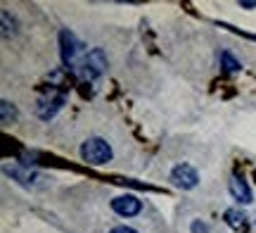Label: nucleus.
I'll list each match as a JSON object with an SVG mask.
<instances>
[{
	"instance_id": "3",
	"label": "nucleus",
	"mask_w": 256,
	"mask_h": 233,
	"mask_svg": "<svg viewBox=\"0 0 256 233\" xmlns=\"http://www.w3.org/2000/svg\"><path fill=\"white\" fill-rule=\"evenodd\" d=\"M81 50H83L81 41L74 36L69 29H62V31H60V55H62L64 65L66 67L76 65V60H78V55H81Z\"/></svg>"
},
{
	"instance_id": "11",
	"label": "nucleus",
	"mask_w": 256,
	"mask_h": 233,
	"mask_svg": "<svg viewBox=\"0 0 256 233\" xmlns=\"http://www.w3.org/2000/svg\"><path fill=\"white\" fill-rule=\"evenodd\" d=\"M0 121H2V126H10L12 121H17V117H19V112H17V107L10 103V100H2L0 103Z\"/></svg>"
},
{
	"instance_id": "4",
	"label": "nucleus",
	"mask_w": 256,
	"mask_h": 233,
	"mask_svg": "<svg viewBox=\"0 0 256 233\" xmlns=\"http://www.w3.org/2000/svg\"><path fill=\"white\" fill-rule=\"evenodd\" d=\"M168 181L176 188H180V190H192V188H197V183H200V174H197V169L192 167V164H185L183 162V164H176L171 169Z\"/></svg>"
},
{
	"instance_id": "7",
	"label": "nucleus",
	"mask_w": 256,
	"mask_h": 233,
	"mask_svg": "<svg viewBox=\"0 0 256 233\" xmlns=\"http://www.w3.org/2000/svg\"><path fill=\"white\" fill-rule=\"evenodd\" d=\"M62 105H64V95H55V98H46V100H40V103H38L36 114H38V117H40L43 121H50L57 112H60V110H62Z\"/></svg>"
},
{
	"instance_id": "2",
	"label": "nucleus",
	"mask_w": 256,
	"mask_h": 233,
	"mask_svg": "<svg viewBox=\"0 0 256 233\" xmlns=\"http://www.w3.org/2000/svg\"><path fill=\"white\" fill-rule=\"evenodd\" d=\"M104 72H107V55L102 53L100 48H92L90 53H86V57L78 62V74L83 79H88V81L100 79Z\"/></svg>"
},
{
	"instance_id": "1",
	"label": "nucleus",
	"mask_w": 256,
	"mask_h": 233,
	"mask_svg": "<svg viewBox=\"0 0 256 233\" xmlns=\"http://www.w3.org/2000/svg\"><path fill=\"white\" fill-rule=\"evenodd\" d=\"M78 155H81L83 162H88V164H92V167H102V164H107V162H110L114 152H112V145L104 138L92 136V138H86L81 143Z\"/></svg>"
},
{
	"instance_id": "5",
	"label": "nucleus",
	"mask_w": 256,
	"mask_h": 233,
	"mask_svg": "<svg viewBox=\"0 0 256 233\" xmlns=\"http://www.w3.org/2000/svg\"><path fill=\"white\" fill-rule=\"evenodd\" d=\"M112 209L116 212L119 216H136V214H140L142 212V202L138 200L136 195H119V197H114L112 200Z\"/></svg>"
},
{
	"instance_id": "6",
	"label": "nucleus",
	"mask_w": 256,
	"mask_h": 233,
	"mask_svg": "<svg viewBox=\"0 0 256 233\" xmlns=\"http://www.w3.org/2000/svg\"><path fill=\"white\" fill-rule=\"evenodd\" d=\"M228 190H230V195L235 197L240 205H252V202H254V193H252V188H249L247 181H244L242 176H238V174L230 178Z\"/></svg>"
},
{
	"instance_id": "8",
	"label": "nucleus",
	"mask_w": 256,
	"mask_h": 233,
	"mask_svg": "<svg viewBox=\"0 0 256 233\" xmlns=\"http://www.w3.org/2000/svg\"><path fill=\"white\" fill-rule=\"evenodd\" d=\"M226 224L232 228V231H247V214L244 212H240L238 207H232V209H226Z\"/></svg>"
},
{
	"instance_id": "15",
	"label": "nucleus",
	"mask_w": 256,
	"mask_h": 233,
	"mask_svg": "<svg viewBox=\"0 0 256 233\" xmlns=\"http://www.w3.org/2000/svg\"><path fill=\"white\" fill-rule=\"evenodd\" d=\"M240 8H244V10H254V8H256V0H240Z\"/></svg>"
},
{
	"instance_id": "10",
	"label": "nucleus",
	"mask_w": 256,
	"mask_h": 233,
	"mask_svg": "<svg viewBox=\"0 0 256 233\" xmlns=\"http://www.w3.org/2000/svg\"><path fill=\"white\" fill-rule=\"evenodd\" d=\"M218 60H220L223 72H228V74H238L240 69H242V62H240V60H235V57H232V53H228V50H223Z\"/></svg>"
},
{
	"instance_id": "14",
	"label": "nucleus",
	"mask_w": 256,
	"mask_h": 233,
	"mask_svg": "<svg viewBox=\"0 0 256 233\" xmlns=\"http://www.w3.org/2000/svg\"><path fill=\"white\" fill-rule=\"evenodd\" d=\"M110 233H138L136 228H130V226H114Z\"/></svg>"
},
{
	"instance_id": "13",
	"label": "nucleus",
	"mask_w": 256,
	"mask_h": 233,
	"mask_svg": "<svg viewBox=\"0 0 256 233\" xmlns=\"http://www.w3.org/2000/svg\"><path fill=\"white\" fill-rule=\"evenodd\" d=\"M190 231L192 233H209V224L202 221V219H194V221L190 224Z\"/></svg>"
},
{
	"instance_id": "9",
	"label": "nucleus",
	"mask_w": 256,
	"mask_h": 233,
	"mask_svg": "<svg viewBox=\"0 0 256 233\" xmlns=\"http://www.w3.org/2000/svg\"><path fill=\"white\" fill-rule=\"evenodd\" d=\"M5 174L12 178H17L22 183H34L36 178H40L36 171H28V169H19V167H5Z\"/></svg>"
},
{
	"instance_id": "12",
	"label": "nucleus",
	"mask_w": 256,
	"mask_h": 233,
	"mask_svg": "<svg viewBox=\"0 0 256 233\" xmlns=\"http://www.w3.org/2000/svg\"><path fill=\"white\" fill-rule=\"evenodd\" d=\"M2 36L5 38H10V36H14L17 34V29H14V24H10V12L8 10H2Z\"/></svg>"
}]
</instances>
